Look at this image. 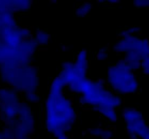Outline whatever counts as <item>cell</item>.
Returning a JSON list of instances; mask_svg holds the SVG:
<instances>
[{
	"instance_id": "cell-26",
	"label": "cell",
	"mask_w": 149,
	"mask_h": 139,
	"mask_svg": "<svg viewBox=\"0 0 149 139\" xmlns=\"http://www.w3.org/2000/svg\"><path fill=\"white\" fill-rule=\"evenodd\" d=\"M30 139H31V138H30Z\"/></svg>"
},
{
	"instance_id": "cell-16",
	"label": "cell",
	"mask_w": 149,
	"mask_h": 139,
	"mask_svg": "<svg viewBox=\"0 0 149 139\" xmlns=\"http://www.w3.org/2000/svg\"><path fill=\"white\" fill-rule=\"evenodd\" d=\"M102 117L105 119H106L107 120H109V122H116L118 119V115L117 112L114 109H112V110L107 111L106 112L103 113V115H101Z\"/></svg>"
},
{
	"instance_id": "cell-10",
	"label": "cell",
	"mask_w": 149,
	"mask_h": 139,
	"mask_svg": "<svg viewBox=\"0 0 149 139\" xmlns=\"http://www.w3.org/2000/svg\"><path fill=\"white\" fill-rule=\"evenodd\" d=\"M74 64L77 65L78 68L83 71H87L89 66V60H88V54L87 51L85 50H82L81 51H79L76 55Z\"/></svg>"
},
{
	"instance_id": "cell-6",
	"label": "cell",
	"mask_w": 149,
	"mask_h": 139,
	"mask_svg": "<svg viewBox=\"0 0 149 139\" xmlns=\"http://www.w3.org/2000/svg\"><path fill=\"white\" fill-rule=\"evenodd\" d=\"M122 103H123V100L122 96L116 94L110 88H108L104 100L97 106L95 110L97 111L100 115H103L107 111L120 109L122 106Z\"/></svg>"
},
{
	"instance_id": "cell-15",
	"label": "cell",
	"mask_w": 149,
	"mask_h": 139,
	"mask_svg": "<svg viewBox=\"0 0 149 139\" xmlns=\"http://www.w3.org/2000/svg\"><path fill=\"white\" fill-rule=\"evenodd\" d=\"M23 100L30 103H38L39 101V95L36 92H26L23 93Z\"/></svg>"
},
{
	"instance_id": "cell-1",
	"label": "cell",
	"mask_w": 149,
	"mask_h": 139,
	"mask_svg": "<svg viewBox=\"0 0 149 139\" xmlns=\"http://www.w3.org/2000/svg\"><path fill=\"white\" fill-rule=\"evenodd\" d=\"M65 87V82L58 76L51 82L45 102V128L49 133L61 128L68 135L77 120L72 101L64 93Z\"/></svg>"
},
{
	"instance_id": "cell-13",
	"label": "cell",
	"mask_w": 149,
	"mask_h": 139,
	"mask_svg": "<svg viewBox=\"0 0 149 139\" xmlns=\"http://www.w3.org/2000/svg\"><path fill=\"white\" fill-rule=\"evenodd\" d=\"M31 39L38 46H44L49 42V35L46 31L37 29L32 36Z\"/></svg>"
},
{
	"instance_id": "cell-22",
	"label": "cell",
	"mask_w": 149,
	"mask_h": 139,
	"mask_svg": "<svg viewBox=\"0 0 149 139\" xmlns=\"http://www.w3.org/2000/svg\"><path fill=\"white\" fill-rule=\"evenodd\" d=\"M128 29H129L130 32L132 35H139V34H141V31H142L141 27L136 26H131V27L128 28Z\"/></svg>"
},
{
	"instance_id": "cell-3",
	"label": "cell",
	"mask_w": 149,
	"mask_h": 139,
	"mask_svg": "<svg viewBox=\"0 0 149 139\" xmlns=\"http://www.w3.org/2000/svg\"><path fill=\"white\" fill-rule=\"evenodd\" d=\"M107 85L119 96L134 94L139 89V82L135 73L119 69L114 65L108 68Z\"/></svg>"
},
{
	"instance_id": "cell-18",
	"label": "cell",
	"mask_w": 149,
	"mask_h": 139,
	"mask_svg": "<svg viewBox=\"0 0 149 139\" xmlns=\"http://www.w3.org/2000/svg\"><path fill=\"white\" fill-rule=\"evenodd\" d=\"M103 131H104V129L101 128L100 126H97L95 127V128H91V129L89 131V133H90V135L93 136L100 137L101 136L102 133H103Z\"/></svg>"
},
{
	"instance_id": "cell-25",
	"label": "cell",
	"mask_w": 149,
	"mask_h": 139,
	"mask_svg": "<svg viewBox=\"0 0 149 139\" xmlns=\"http://www.w3.org/2000/svg\"><path fill=\"white\" fill-rule=\"evenodd\" d=\"M68 139H71V138H68Z\"/></svg>"
},
{
	"instance_id": "cell-17",
	"label": "cell",
	"mask_w": 149,
	"mask_h": 139,
	"mask_svg": "<svg viewBox=\"0 0 149 139\" xmlns=\"http://www.w3.org/2000/svg\"><path fill=\"white\" fill-rule=\"evenodd\" d=\"M108 51H109V48L106 47H102L100 48L98 52L97 53L96 58L99 61H103V60H106L108 58Z\"/></svg>"
},
{
	"instance_id": "cell-24",
	"label": "cell",
	"mask_w": 149,
	"mask_h": 139,
	"mask_svg": "<svg viewBox=\"0 0 149 139\" xmlns=\"http://www.w3.org/2000/svg\"><path fill=\"white\" fill-rule=\"evenodd\" d=\"M68 135H64L63 136H61V138H59L58 139H68Z\"/></svg>"
},
{
	"instance_id": "cell-19",
	"label": "cell",
	"mask_w": 149,
	"mask_h": 139,
	"mask_svg": "<svg viewBox=\"0 0 149 139\" xmlns=\"http://www.w3.org/2000/svg\"><path fill=\"white\" fill-rule=\"evenodd\" d=\"M133 4L136 8L149 7V0H138V1H134Z\"/></svg>"
},
{
	"instance_id": "cell-11",
	"label": "cell",
	"mask_w": 149,
	"mask_h": 139,
	"mask_svg": "<svg viewBox=\"0 0 149 139\" xmlns=\"http://www.w3.org/2000/svg\"><path fill=\"white\" fill-rule=\"evenodd\" d=\"M38 45L31 39H23L17 46L19 51L27 54H34L38 49Z\"/></svg>"
},
{
	"instance_id": "cell-21",
	"label": "cell",
	"mask_w": 149,
	"mask_h": 139,
	"mask_svg": "<svg viewBox=\"0 0 149 139\" xmlns=\"http://www.w3.org/2000/svg\"><path fill=\"white\" fill-rule=\"evenodd\" d=\"M113 131L111 129H104L102 133L100 138L101 139H110L113 136Z\"/></svg>"
},
{
	"instance_id": "cell-4",
	"label": "cell",
	"mask_w": 149,
	"mask_h": 139,
	"mask_svg": "<svg viewBox=\"0 0 149 139\" xmlns=\"http://www.w3.org/2000/svg\"><path fill=\"white\" fill-rule=\"evenodd\" d=\"M109 87H106L104 80H97L93 81L90 88L79 98L80 104L90 106L95 110L97 106L104 100Z\"/></svg>"
},
{
	"instance_id": "cell-14",
	"label": "cell",
	"mask_w": 149,
	"mask_h": 139,
	"mask_svg": "<svg viewBox=\"0 0 149 139\" xmlns=\"http://www.w3.org/2000/svg\"><path fill=\"white\" fill-rule=\"evenodd\" d=\"M92 9H93V4L89 1H84L77 9L75 14L79 17H84L90 14Z\"/></svg>"
},
{
	"instance_id": "cell-8",
	"label": "cell",
	"mask_w": 149,
	"mask_h": 139,
	"mask_svg": "<svg viewBox=\"0 0 149 139\" xmlns=\"http://www.w3.org/2000/svg\"><path fill=\"white\" fill-rule=\"evenodd\" d=\"M122 117L126 122H133L143 119V114L139 110L130 107H126L122 111Z\"/></svg>"
},
{
	"instance_id": "cell-23",
	"label": "cell",
	"mask_w": 149,
	"mask_h": 139,
	"mask_svg": "<svg viewBox=\"0 0 149 139\" xmlns=\"http://www.w3.org/2000/svg\"><path fill=\"white\" fill-rule=\"evenodd\" d=\"M106 2L108 3V4H114V5H116L117 3L119 2V1H112V0H110V1H107Z\"/></svg>"
},
{
	"instance_id": "cell-7",
	"label": "cell",
	"mask_w": 149,
	"mask_h": 139,
	"mask_svg": "<svg viewBox=\"0 0 149 139\" xmlns=\"http://www.w3.org/2000/svg\"><path fill=\"white\" fill-rule=\"evenodd\" d=\"M93 82V80L87 77L85 78L81 79L71 85L68 86L67 88L71 93H74V94H79L81 96L90 88Z\"/></svg>"
},
{
	"instance_id": "cell-5",
	"label": "cell",
	"mask_w": 149,
	"mask_h": 139,
	"mask_svg": "<svg viewBox=\"0 0 149 139\" xmlns=\"http://www.w3.org/2000/svg\"><path fill=\"white\" fill-rule=\"evenodd\" d=\"M87 71H83L77 66L74 62L65 61L61 64L58 76L64 80L68 86L74 84L81 79L87 77Z\"/></svg>"
},
{
	"instance_id": "cell-9",
	"label": "cell",
	"mask_w": 149,
	"mask_h": 139,
	"mask_svg": "<svg viewBox=\"0 0 149 139\" xmlns=\"http://www.w3.org/2000/svg\"><path fill=\"white\" fill-rule=\"evenodd\" d=\"M114 66L119 69L126 70V71H130L134 72L135 71H137L141 68V63L132 62V61H127L125 58H122V59L117 61L114 64Z\"/></svg>"
},
{
	"instance_id": "cell-2",
	"label": "cell",
	"mask_w": 149,
	"mask_h": 139,
	"mask_svg": "<svg viewBox=\"0 0 149 139\" xmlns=\"http://www.w3.org/2000/svg\"><path fill=\"white\" fill-rule=\"evenodd\" d=\"M112 48L116 52L125 54V59L132 62L141 63L149 57V40L140 35L119 39Z\"/></svg>"
},
{
	"instance_id": "cell-20",
	"label": "cell",
	"mask_w": 149,
	"mask_h": 139,
	"mask_svg": "<svg viewBox=\"0 0 149 139\" xmlns=\"http://www.w3.org/2000/svg\"><path fill=\"white\" fill-rule=\"evenodd\" d=\"M141 69L146 75H149V57L141 62Z\"/></svg>"
},
{
	"instance_id": "cell-12",
	"label": "cell",
	"mask_w": 149,
	"mask_h": 139,
	"mask_svg": "<svg viewBox=\"0 0 149 139\" xmlns=\"http://www.w3.org/2000/svg\"><path fill=\"white\" fill-rule=\"evenodd\" d=\"M31 4L32 1L30 0L10 1V6L14 13H28L31 10Z\"/></svg>"
}]
</instances>
